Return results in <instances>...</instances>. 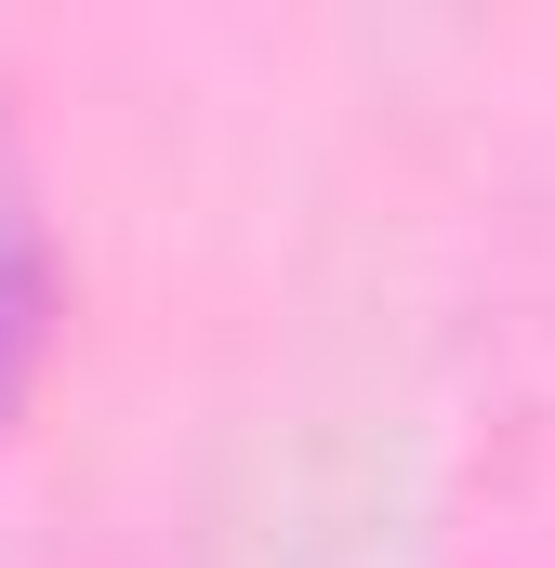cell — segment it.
<instances>
[{
  "label": "cell",
  "instance_id": "6da1fadb",
  "mask_svg": "<svg viewBox=\"0 0 555 568\" xmlns=\"http://www.w3.org/2000/svg\"><path fill=\"white\" fill-rule=\"evenodd\" d=\"M40 344H53V239H40L27 159L0 145V449H13V410L40 384Z\"/></svg>",
  "mask_w": 555,
  "mask_h": 568
}]
</instances>
